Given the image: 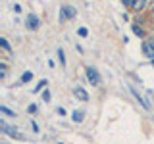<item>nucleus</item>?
<instances>
[{
    "label": "nucleus",
    "mask_w": 154,
    "mask_h": 144,
    "mask_svg": "<svg viewBox=\"0 0 154 144\" xmlns=\"http://www.w3.org/2000/svg\"><path fill=\"white\" fill-rule=\"evenodd\" d=\"M143 54L146 58H154V44L150 40H144L143 42Z\"/></svg>",
    "instance_id": "obj_6"
},
{
    "label": "nucleus",
    "mask_w": 154,
    "mask_h": 144,
    "mask_svg": "<svg viewBox=\"0 0 154 144\" xmlns=\"http://www.w3.org/2000/svg\"><path fill=\"white\" fill-rule=\"evenodd\" d=\"M27 112H29V113H35V112H37V106H35V104H31V106L27 108Z\"/></svg>",
    "instance_id": "obj_18"
},
{
    "label": "nucleus",
    "mask_w": 154,
    "mask_h": 144,
    "mask_svg": "<svg viewBox=\"0 0 154 144\" xmlns=\"http://www.w3.org/2000/svg\"><path fill=\"white\" fill-rule=\"evenodd\" d=\"M131 92L135 94V98H137V100H139V102H141V104H143V108H144V110H150V104H148V102H146V100H144V98H143V96H141V94H139V92H137V90H135V86H131Z\"/></svg>",
    "instance_id": "obj_7"
},
{
    "label": "nucleus",
    "mask_w": 154,
    "mask_h": 144,
    "mask_svg": "<svg viewBox=\"0 0 154 144\" xmlns=\"http://www.w3.org/2000/svg\"><path fill=\"white\" fill-rule=\"evenodd\" d=\"M122 2L125 4V6H131V4H133V0H122Z\"/></svg>",
    "instance_id": "obj_21"
},
{
    "label": "nucleus",
    "mask_w": 154,
    "mask_h": 144,
    "mask_svg": "<svg viewBox=\"0 0 154 144\" xmlns=\"http://www.w3.org/2000/svg\"><path fill=\"white\" fill-rule=\"evenodd\" d=\"M60 14H62V16H64L66 19H73V17L77 16V10H75L73 6H64Z\"/></svg>",
    "instance_id": "obj_5"
},
{
    "label": "nucleus",
    "mask_w": 154,
    "mask_h": 144,
    "mask_svg": "<svg viewBox=\"0 0 154 144\" xmlns=\"http://www.w3.org/2000/svg\"><path fill=\"white\" fill-rule=\"evenodd\" d=\"M146 2H148V0H133L131 8H133V10H137V12H139V10H143L144 6H146Z\"/></svg>",
    "instance_id": "obj_8"
},
{
    "label": "nucleus",
    "mask_w": 154,
    "mask_h": 144,
    "mask_svg": "<svg viewBox=\"0 0 154 144\" xmlns=\"http://www.w3.org/2000/svg\"><path fill=\"white\" fill-rule=\"evenodd\" d=\"M42 98H45V102H48V100H50V92H48V90H46V92L42 94Z\"/></svg>",
    "instance_id": "obj_19"
},
{
    "label": "nucleus",
    "mask_w": 154,
    "mask_h": 144,
    "mask_svg": "<svg viewBox=\"0 0 154 144\" xmlns=\"http://www.w3.org/2000/svg\"><path fill=\"white\" fill-rule=\"evenodd\" d=\"M58 60H60L62 65H66V54H64V50H62V48H58Z\"/></svg>",
    "instance_id": "obj_10"
},
{
    "label": "nucleus",
    "mask_w": 154,
    "mask_h": 144,
    "mask_svg": "<svg viewBox=\"0 0 154 144\" xmlns=\"http://www.w3.org/2000/svg\"><path fill=\"white\" fill-rule=\"evenodd\" d=\"M25 25H27V29H31V31H37L38 25H41V21H38V17L35 14H29L27 19H25Z\"/></svg>",
    "instance_id": "obj_4"
},
{
    "label": "nucleus",
    "mask_w": 154,
    "mask_h": 144,
    "mask_svg": "<svg viewBox=\"0 0 154 144\" xmlns=\"http://www.w3.org/2000/svg\"><path fill=\"white\" fill-rule=\"evenodd\" d=\"M83 112H73V115H71V119H73V121L75 123H81V121H83Z\"/></svg>",
    "instance_id": "obj_9"
},
{
    "label": "nucleus",
    "mask_w": 154,
    "mask_h": 144,
    "mask_svg": "<svg viewBox=\"0 0 154 144\" xmlns=\"http://www.w3.org/2000/svg\"><path fill=\"white\" fill-rule=\"evenodd\" d=\"M152 12H154V6H152Z\"/></svg>",
    "instance_id": "obj_23"
},
{
    "label": "nucleus",
    "mask_w": 154,
    "mask_h": 144,
    "mask_svg": "<svg viewBox=\"0 0 154 144\" xmlns=\"http://www.w3.org/2000/svg\"><path fill=\"white\" fill-rule=\"evenodd\" d=\"M42 86H46V81H41V83H38V86H35V92H38Z\"/></svg>",
    "instance_id": "obj_17"
},
{
    "label": "nucleus",
    "mask_w": 154,
    "mask_h": 144,
    "mask_svg": "<svg viewBox=\"0 0 154 144\" xmlns=\"http://www.w3.org/2000/svg\"><path fill=\"white\" fill-rule=\"evenodd\" d=\"M133 33H135V35H139V37H144V33H143V29L139 27V23H137V25H133Z\"/></svg>",
    "instance_id": "obj_13"
},
{
    "label": "nucleus",
    "mask_w": 154,
    "mask_h": 144,
    "mask_svg": "<svg viewBox=\"0 0 154 144\" xmlns=\"http://www.w3.org/2000/svg\"><path fill=\"white\" fill-rule=\"evenodd\" d=\"M0 129H2V131L4 133H6L8 134V136H12V138H19V140H21V134H19L17 133V129H14V127H10V125L8 123H4V121H0Z\"/></svg>",
    "instance_id": "obj_2"
},
{
    "label": "nucleus",
    "mask_w": 154,
    "mask_h": 144,
    "mask_svg": "<svg viewBox=\"0 0 154 144\" xmlns=\"http://www.w3.org/2000/svg\"><path fill=\"white\" fill-rule=\"evenodd\" d=\"M77 33H79V37H87V35H89V31H87L85 27H81V29H79Z\"/></svg>",
    "instance_id": "obj_16"
},
{
    "label": "nucleus",
    "mask_w": 154,
    "mask_h": 144,
    "mask_svg": "<svg viewBox=\"0 0 154 144\" xmlns=\"http://www.w3.org/2000/svg\"><path fill=\"white\" fill-rule=\"evenodd\" d=\"M150 64H152V65H154V58H150Z\"/></svg>",
    "instance_id": "obj_22"
},
{
    "label": "nucleus",
    "mask_w": 154,
    "mask_h": 144,
    "mask_svg": "<svg viewBox=\"0 0 154 144\" xmlns=\"http://www.w3.org/2000/svg\"><path fill=\"white\" fill-rule=\"evenodd\" d=\"M0 112H2V113H6V115H10V117H14V112H10L6 106H0Z\"/></svg>",
    "instance_id": "obj_15"
},
{
    "label": "nucleus",
    "mask_w": 154,
    "mask_h": 144,
    "mask_svg": "<svg viewBox=\"0 0 154 144\" xmlns=\"http://www.w3.org/2000/svg\"><path fill=\"white\" fill-rule=\"evenodd\" d=\"M87 79H89V83L93 86L100 85V75H98V71H96L94 67H87Z\"/></svg>",
    "instance_id": "obj_1"
},
{
    "label": "nucleus",
    "mask_w": 154,
    "mask_h": 144,
    "mask_svg": "<svg viewBox=\"0 0 154 144\" xmlns=\"http://www.w3.org/2000/svg\"><path fill=\"white\" fill-rule=\"evenodd\" d=\"M6 73H8V65L2 62V64H0V77L4 79V77H6Z\"/></svg>",
    "instance_id": "obj_12"
},
{
    "label": "nucleus",
    "mask_w": 154,
    "mask_h": 144,
    "mask_svg": "<svg viewBox=\"0 0 154 144\" xmlns=\"http://www.w3.org/2000/svg\"><path fill=\"white\" fill-rule=\"evenodd\" d=\"M33 79V73L31 71H25V73L21 75V83H27V81H31Z\"/></svg>",
    "instance_id": "obj_11"
},
{
    "label": "nucleus",
    "mask_w": 154,
    "mask_h": 144,
    "mask_svg": "<svg viewBox=\"0 0 154 144\" xmlns=\"http://www.w3.org/2000/svg\"><path fill=\"white\" fill-rule=\"evenodd\" d=\"M0 44H2V48H4V50H12V48H10V44H8V40H6V38H0Z\"/></svg>",
    "instance_id": "obj_14"
},
{
    "label": "nucleus",
    "mask_w": 154,
    "mask_h": 144,
    "mask_svg": "<svg viewBox=\"0 0 154 144\" xmlns=\"http://www.w3.org/2000/svg\"><path fill=\"white\" fill-rule=\"evenodd\" d=\"M14 12L19 14V12H21V6H19V4H16V6H14Z\"/></svg>",
    "instance_id": "obj_20"
},
{
    "label": "nucleus",
    "mask_w": 154,
    "mask_h": 144,
    "mask_svg": "<svg viewBox=\"0 0 154 144\" xmlns=\"http://www.w3.org/2000/svg\"><path fill=\"white\" fill-rule=\"evenodd\" d=\"M73 96L79 100V102H87V100H89V92H87L83 86H79V85L73 86Z\"/></svg>",
    "instance_id": "obj_3"
}]
</instances>
